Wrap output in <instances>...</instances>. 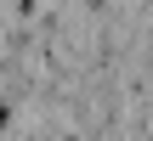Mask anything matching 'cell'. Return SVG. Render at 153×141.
I'll return each instance as SVG.
<instances>
[{
  "mask_svg": "<svg viewBox=\"0 0 153 141\" xmlns=\"http://www.w3.org/2000/svg\"><path fill=\"white\" fill-rule=\"evenodd\" d=\"M0 124H6V107H0Z\"/></svg>",
  "mask_w": 153,
  "mask_h": 141,
  "instance_id": "obj_1",
  "label": "cell"
}]
</instances>
